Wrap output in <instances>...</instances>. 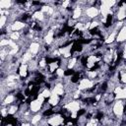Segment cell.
I'll return each instance as SVG.
<instances>
[{"label":"cell","mask_w":126,"mask_h":126,"mask_svg":"<svg viewBox=\"0 0 126 126\" xmlns=\"http://www.w3.org/2000/svg\"><path fill=\"white\" fill-rule=\"evenodd\" d=\"M45 100H46V99H45L41 94H38L37 98L34 99V100H32V101L30 102V109H31V111H32L33 114L39 113V112H40V109H41V107H42V104L44 103Z\"/></svg>","instance_id":"obj_1"},{"label":"cell","mask_w":126,"mask_h":126,"mask_svg":"<svg viewBox=\"0 0 126 126\" xmlns=\"http://www.w3.org/2000/svg\"><path fill=\"white\" fill-rule=\"evenodd\" d=\"M47 122L49 126H64L65 118L60 113H54L51 116L47 117Z\"/></svg>","instance_id":"obj_2"},{"label":"cell","mask_w":126,"mask_h":126,"mask_svg":"<svg viewBox=\"0 0 126 126\" xmlns=\"http://www.w3.org/2000/svg\"><path fill=\"white\" fill-rule=\"evenodd\" d=\"M115 41L118 42V43H124V42H126V27L125 26H123L120 29V31L118 32V33L116 35V40Z\"/></svg>","instance_id":"obj_3"},{"label":"cell","mask_w":126,"mask_h":126,"mask_svg":"<svg viewBox=\"0 0 126 126\" xmlns=\"http://www.w3.org/2000/svg\"><path fill=\"white\" fill-rule=\"evenodd\" d=\"M18 74L20 75V77H21L22 79H26V78L29 76V74H30L28 64H21V66H20V68H19Z\"/></svg>","instance_id":"obj_4"},{"label":"cell","mask_w":126,"mask_h":126,"mask_svg":"<svg viewBox=\"0 0 126 126\" xmlns=\"http://www.w3.org/2000/svg\"><path fill=\"white\" fill-rule=\"evenodd\" d=\"M14 5V1L11 0H1L0 1V10H11Z\"/></svg>","instance_id":"obj_5"},{"label":"cell","mask_w":126,"mask_h":126,"mask_svg":"<svg viewBox=\"0 0 126 126\" xmlns=\"http://www.w3.org/2000/svg\"><path fill=\"white\" fill-rule=\"evenodd\" d=\"M60 99H61V96L52 94L50 95V97L47 98V101H48V103H49L51 106H55V105H58V104H59Z\"/></svg>","instance_id":"obj_6"},{"label":"cell","mask_w":126,"mask_h":126,"mask_svg":"<svg viewBox=\"0 0 126 126\" xmlns=\"http://www.w3.org/2000/svg\"><path fill=\"white\" fill-rule=\"evenodd\" d=\"M7 107H8L9 115H15V114H17V112L19 110V105H17V104H10V105H7Z\"/></svg>","instance_id":"obj_7"}]
</instances>
